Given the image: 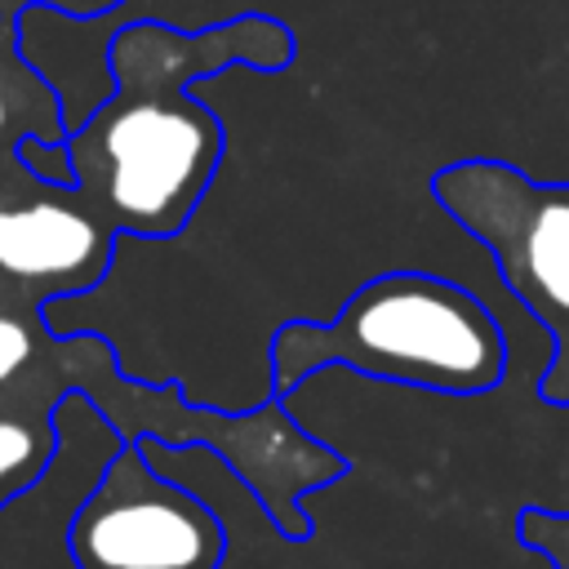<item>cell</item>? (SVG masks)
Segmentation results:
<instances>
[{"instance_id": "cell-1", "label": "cell", "mask_w": 569, "mask_h": 569, "mask_svg": "<svg viewBox=\"0 0 569 569\" xmlns=\"http://www.w3.org/2000/svg\"><path fill=\"white\" fill-rule=\"evenodd\" d=\"M293 53V27L271 13H236L200 31L124 22L107 40L111 93L67 133L76 191L120 236H178L227 151L222 120L191 89L227 67L284 71Z\"/></svg>"}, {"instance_id": "cell-2", "label": "cell", "mask_w": 569, "mask_h": 569, "mask_svg": "<svg viewBox=\"0 0 569 569\" xmlns=\"http://www.w3.org/2000/svg\"><path fill=\"white\" fill-rule=\"evenodd\" d=\"M267 360L276 400L329 365L436 396H485L507 378V333L471 289L431 271H382L333 320H284Z\"/></svg>"}, {"instance_id": "cell-3", "label": "cell", "mask_w": 569, "mask_h": 569, "mask_svg": "<svg viewBox=\"0 0 569 569\" xmlns=\"http://www.w3.org/2000/svg\"><path fill=\"white\" fill-rule=\"evenodd\" d=\"M431 196L489 249L507 293L547 329L551 365L538 378V400L569 409V182L467 156L431 173Z\"/></svg>"}, {"instance_id": "cell-4", "label": "cell", "mask_w": 569, "mask_h": 569, "mask_svg": "<svg viewBox=\"0 0 569 569\" xmlns=\"http://www.w3.org/2000/svg\"><path fill=\"white\" fill-rule=\"evenodd\" d=\"M67 556L76 569H222L227 529L138 440H120L67 520Z\"/></svg>"}, {"instance_id": "cell-5", "label": "cell", "mask_w": 569, "mask_h": 569, "mask_svg": "<svg viewBox=\"0 0 569 569\" xmlns=\"http://www.w3.org/2000/svg\"><path fill=\"white\" fill-rule=\"evenodd\" d=\"M120 231L84 191L36 178L18 151L0 156V284L49 311V302L98 289L111 271Z\"/></svg>"}, {"instance_id": "cell-6", "label": "cell", "mask_w": 569, "mask_h": 569, "mask_svg": "<svg viewBox=\"0 0 569 569\" xmlns=\"http://www.w3.org/2000/svg\"><path fill=\"white\" fill-rule=\"evenodd\" d=\"M22 138L67 142V111L49 76L22 53L18 22H0V156H13Z\"/></svg>"}, {"instance_id": "cell-7", "label": "cell", "mask_w": 569, "mask_h": 569, "mask_svg": "<svg viewBox=\"0 0 569 569\" xmlns=\"http://www.w3.org/2000/svg\"><path fill=\"white\" fill-rule=\"evenodd\" d=\"M58 409L36 396H0V511L36 489L58 458Z\"/></svg>"}, {"instance_id": "cell-8", "label": "cell", "mask_w": 569, "mask_h": 569, "mask_svg": "<svg viewBox=\"0 0 569 569\" xmlns=\"http://www.w3.org/2000/svg\"><path fill=\"white\" fill-rule=\"evenodd\" d=\"M516 538L538 556H547L556 569H569V516L547 507H525L516 516Z\"/></svg>"}, {"instance_id": "cell-9", "label": "cell", "mask_w": 569, "mask_h": 569, "mask_svg": "<svg viewBox=\"0 0 569 569\" xmlns=\"http://www.w3.org/2000/svg\"><path fill=\"white\" fill-rule=\"evenodd\" d=\"M18 160L44 178V182H58V187H76V169H71V151L67 142H44V138H22L18 142Z\"/></svg>"}, {"instance_id": "cell-10", "label": "cell", "mask_w": 569, "mask_h": 569, "mask_svg": "<svg viewBox=\"0 0 569 569\" xmlns=\"http://www.w3.org/2000/svg\"><path fill=\"white\" fill-rule=\"evenodd\" d=\"M124 0H0V22H18L27 9H49L62 18H102L116 13Z\"/></svg>"}, {"instance_id": "cell-11", "label": "cell", "mask_w": 569, "mask_h": 569, "mask_svg": "<svg viewBox=\"0 0 569 569\" xmlns=\"http://www.w3.org/2000/svg\"><path fill=\"white\" fill-rule=\"evenodd\" d=\"M9 307H18V298H13V293L0 284V311H9Z\"/></svg>"}]
</instances>
